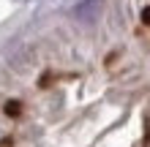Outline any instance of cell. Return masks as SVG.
<instances>
[{
	"label": "cell",
	"mask_w": 150,
	"mask_h": 147,
	"mask_svg": "<svg viewBox=\"0 0 150 147\" xmlns=\"http://www.w3.org/2000/svg\"><path fill=\"white\" fill-rule=\"evenodd\" d=\"M71 14H74V19H79V22H96L98 14H101V0H82V3L74 6Z\"/></svg>",
	"instance_id": "obj_1"
}]
</instances>
